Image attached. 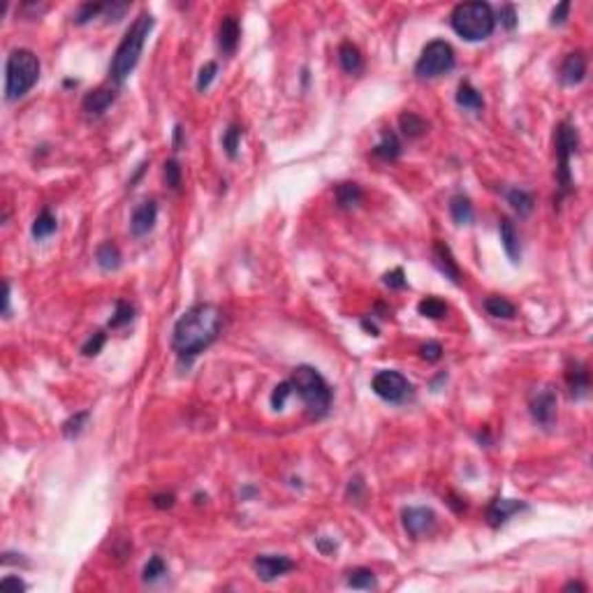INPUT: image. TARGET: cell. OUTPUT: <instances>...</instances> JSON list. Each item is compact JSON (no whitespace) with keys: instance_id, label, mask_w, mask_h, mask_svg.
Segmentation results:
<instances>
[{"instance_id":"obj_23","label":"cell","mask_w":593,"mask_h":593,"mask_svg":"<svg viewBox=\"0 0 593 593\" xmlns=\"http://www.w3.org/2000/svg\"><path fill=\"white\" fill-rule=\"evenodd\" d=\"M95 262H98L100 269L105 271H114L121 267V251L118 246L114 244V241H105V244L98 246V251H95Z\"/></svg>"},{"instance_id":"obj_32","label":"cell","mask_w":593,"mask_h":593,"mask_svg":"<svg viewBox=\"0 0 593 593\" xmlns=\"http://www.w3.org/2000/svg\"><path fill=\"white\" fill-rule=\"evenodd\" d=\"M241 137H244V127L232 123L227 127L225 132H222V149H225L227 158H237L239 156V144H241Z\"/></svg>"},{"instance_id":"obj_24","label":"cell","mask_w":593,"mask_h":593,"mask_svg":"<svg viewBox=\"0 0 593 593\" xmlns=\"http://www.w3.org/2000/svg\"><path fill=\"white\" fill-rule=\"evenodd\" d=\"M450 214L457 225H470L473 222V204L466 195H455L450 200Z\"/></svg>"},{"instance_id":"obj_18","label":"cell","mask_w":593,"mask_h":593,"mask_svg":"<svg viewBox=\"0 0 593 593\" xmlns=\"http://www.w3.org/2000/svg\"><path fill=\"white\" fill-rule=\"evenodd\" d=\"M499 234H501V244H503V251L510 258V262H519L521 258V246H519V234L514 229L512 220L510 218H501L499 222Z\"/></svg>"},{"instance_id":"obj_10","label":"cell","mask_w":593,"mask_h":593,"mask_svg":"<svg viewBox=\"0 0 593 593\" xmlns=\"http://www.w3.org/2000/svg\"><path fill=\"white\" fill-rule=\"evenodd\" d=\"M253 568L262 582H273V579H278L280 575L295 568V563L288 556H280V554H260L253 561Z\"/></svg>"},{"instance_id":"obj_3","label":"cell","mask_w":593,"mask_h":593,"mask_svg":"<svg viewBox=\"0 0 593 593\" xmlns=\"http://www.w3.org/2000/svg\"><path fill=\"white\" fill-rule=\"evenodd\" d=\"M290 382H292V394H297L304 401L311 417L318 419L327 415L331 406V387L322 378L320 371H315L313 366H297Z\"/></svg>"},{"instance_id":"obj_31","label":"cell","mask_w":593,"mask_h":593,"mask_svg":"<svg viewBox=\"0 0 593 593\" xmlns=\"http://www.w3.org/2000/svg\"><path fill=\"white\" fill-rule=\"evenodd\" d=\"M419 315L429 318V320H441V318L448 315V304L441 302L438 297H426L417 304Z\"/></svg>"},{"instance_id":"obj_22","label":"cell","mask_w":593,"mask_h":593,"mask_svg":"<svg viewBox=\"0 0 593 593\" xmlns=\"http://www.w3.org/2000/svg\"><path fill=\"white\" fill-rule=\"evenodd\" d=\"M457 105L461 107V110H468V112H482L484 110L482 95L473 84H470V81H461V84H459Z\"/></svg>"},{"instance_id":"obj_47","label":"cell","mask_w":593,"mask_h":593,"mask_svg":"<svg viewBox=\"0 0 593 593\" xmlns=\"http://www.w3.org/2000/svg\"><path fill=\"white\" fill-rule=\"evenodd\" d=\"M3 589H14V591H23L25 584L19 577H3Z\"/></svg>"},{"instance_id":"obj_38","label":"cell","mask_w":593,"mask_h":593,"mask_svg":"<svg viewBox=\"0 0 593 593\" xmlns=\"http://www.w3.org/2000/svg\"><path fill=\"white\" fill-rule=\"evenodd\" d=\"M102 12H105V5H102V3H84L79 10L74 12V23L84 25V23L91 21V19L102 14Z\"/></svg>"},{"instance_id":"obj_51","label":"cell","mask_w":593,"mask_h":593,"mask_svg":"<svg viewBox=\"0 0 593 593\" xmlns=\"http://www.w3.org/2000/svg\"><path fill=\"white\" fill-rule=\"evenodd\" d=\"M570 589H579V591H586V586H584V584H579V582H570V584H565V591H570Z\"/></svg>"},{"instance_id":"obj_8","label":"cell","mask_w":593,"mask_h":593,"mask_svg":"<svg viewBox=\"0 0 593 593\" xmlns=\"http://www.w3.org/2000/svg\"><path fill=\"white\" fill-rule=\"evenodd\" d=\"M371 390L378 394L382 401H390V404H404L410 399L413 385L406 380V375L399 371H378L371 380Z\"/></svg>"},{"instance_id":"obj_2","label":"cell","mask_w":593,"mask_h":593,"mask_svg":"<svg viewBox=\"0 0 593 593\" xmlns=\"http://www.w3.org/2000/svg\"><path fill=\"white\" fill-rule=\"evenodd\" d=\"M153 30V17L149 12H142L135 21L130 23V28L125 30L123 40L114 51V59H112V65H110V76L114 84H123L127 76L132 74V70L137 67L139 63V56L144 51V44L149 40Z\"/></svg>"},{"instance_id":"obj_49","label":"cell","mask_w":593,"mask_h":593,"mask_svg":"<svg viewBox=\"0 0 593 593\" xmlns=\"http://www.w3.org/2000/svg\"><path fill=\"white\" fill-rule=\"evenodd\" d=\"M181 142H183V127H181V125H174V142H171V146H174V149H178V146H181Z\"/></svg>"},{"instance_id":"obj_29","label":"cell","mask_w":593,"mask_h":593,"mask_svg":"<svg viewBox=\"0 0 593 593\" xmlns=\"http://www.w3.org/2000/svg\"><path fill=\"white\" fill-rule=\"evenodd\" d=\"M508 204H512V209H514V211H517L519 216H528V214L533 211L535 200H533L531 193H526V190L512 188V190H508Z\"/></svg>"},{"instance_id":"obj_44","label":"cell","mask_w":593,"mask_h":593,"mask_svg":"<svg viewBox=\"0 0 593 593\" xmlns=\"http://www.w3.org/2000/svg\"><path fill=\"white\" fill-rule=\"evenodd\" d=\"M501 23L506 25L508 30H512L514 25H517V12H514L512 5H506V8H501Z\"/></svg>"},{"instance_id":"obj_37","label":"cell","mask_w":593,"mask_h":593,"mask_svg":"<svg viewBox=\"0 0 593 593\" xmlns=\"http://www.w3.org/2000/svg\"><path fill=\"white\" fill-rule=\"evenodd\" d=\"M290 397H292V382L290 380L280 382V385L273 387V392H271V408L273 410H283Z\"/></svg>"},{"instance_id":"obj_39","label":"cell","mask_w":593,"mask_h":593,"mask_svg":"<svg viewBox=\"0 0 593 593\" xmlns=\"http://www.w3.org/2000/svg\"><path fill=\"white\" fill-rule=\"evenodd\" d=\"M216 74H218V63L209 61L207 65H204L200 70V76H197V91H207L209 86H211V81L216 79Z\"/></svg>"},{"instance_id":"obj_33","label":"cell","mask_w":593,"mask_h":593,"mask_svg":"<svg viewBox=\"0 0 593 593\" xmlns=\"http://www.w3.org/2000/svg\"><path fill=\"white\" fill-rule=\"evenodd\" d=\"M132 318H135V309L127 302H123V299H118L116 309H114V315L110 318V327L118 329V327H123V324H130Z\"/></svg>"},{"instance_id":"obj_34","label":"cell","mask_w":593,"mask_h":593,"mask_svg":"<svg viewBox=\"0 0 593 593\" xmlns=\"http://www.w3.org/2000/svg\"><path fill=\"white\" fill-rule=\"evenodd\" d=\"M142 575H144V582L153 584V582H158V579H163L165 575H167V565H165V561L160 556H153V559H149V563L144 565Z\"/></svg>"},{"instance_id":"obj_14","label":"cell","mask_w":593,"mask_h":593,"mask_svg":"<svg viewBox=\"0 0 593 593\" xmlns=\"http://www.w3.org/2000/svg\"><path fill=\"white\" fill-rule=\"evenodd\" d=\"M521 510H528L526 503L512 501V499H494L487 506V521L496 528V526L506 524V521L512 517V514L521 512Z\"/></svg>"},{"instance_id":"obj_45","label":"cell","mask_w":593,"mask_h":593,"mask_svg":"<svg viewBox=\"0 0 593 593\" xmlns=\"http://www.w3.org/2000/svg\"><path fill=\"white\" fill-rule=\"evenodd\" d=\"M568 12H570V3H568V0H565V3H561L559 8H554V12H552V25L563 23L565 17H568Z\"/></svg>"},{"instance_id":"obj_43","label":"cell","mask_w":593,"mask_h":593,"mask_svg":"<svg viewBox=\"0 0 593 593\" xmlns=\"http://www.w3.org/2000/svg\"><path fill=\"white\" fill-rule=\"evenodd\" d=\"M125 10H127V3H107L105 5L107 21H118V19L125 14Z\"/></svg>"},{"instance_id":"obj_25","label":"cell","mask_w":593,"mask_h":593,"mask_svg":"<svg viewBox=\"0 0 593 593\" xmlns=\"http://www.w3.org/2000/svg\"><path fill=\"white\" fill-rule=\"evenodd\" d=\"M334 195H336V204H339L341 209H355L357 204L362 202V188L353 181L339 183Z\"/></svg>"},{"instance_id":"obj_17","label":"cell","mask_w":593,"mask_h":593,"mask_svg":"<svg viewBox=\"0 0 593 593\" xmlns=\"http://www.w3.org/2000/svg\"><path fill=\"white\" fill-rule=\"evenodd\" d=\"M239 37H241V28L239 21L234 17H222L220 28H218V44L222 49V54L232 56L239 47Z\"/></svg>"},{"instance_id":"obj_50","label":"cell","mask_w":593,"mask_h":593,"mask_svg":"<svg viewBox=\"0 0 593 593\" xmlns=\"http://www.w3.org/2000/svg\"><path fill=\"white\" fill-rule=\"evenodd\" d=\"M144 169H146V163H142V165H139V167H137V171H135V176H132V178H130V186H135V183H137V178H139V176H142V174H144Z\"/></svg>"},{"instance_id":"obj_20","label":"cell","mask_w":593,"mask_h":593,"mask_svg":"<svg viewBox=\"0 0 593 593\" xmlns=\"http://www.w3.org/2000/svg\"><path fill=\"white\" fill-rule=\"evenodd\" d=\"M373 156L380 158V160H385V163L397 160V158L401 156V142H399L397 132H392V130L382 132L380 142L373 146Z\"/></svg>"},{"instance_id":"obj_11","label":"cell","mask_w":593,"mask_h":593,"mask_svg":"<svg viewBox=\"0 0 593 593\" xmlns=\"http://www.w3.org/2000/svg\"><path fill=\"white\" fill-rule=\"evenodd\" d=\"M556 392H554V387H545V390H540L535 397L531 399V415L538 424L543 426H552L554 417H556Z\"/></svg>"},{"instance_id":"obj_35","label":"cell","mask_w":593,"mask_h":593,"mask_svg":"<svg viewBox=\"0 0 593 593\" xmlns=\"http://www.w3.org/2000/svg\"><path fill=\"white\" fill-rule=\"evenodd\" d=\"M86 422H88V413L86 410L74 413V415L70 419H65V424H63V436H65V438H76L81 431H84Z\"/></svg>"},{"instance_id":"obj_6","label":"cell","mask_w":593,"mask_h":593,"mask_svg":"<svg viewBox=\"0 0 593 593\" xmlns=\"http://www.w3.org/2000/svg\"><path fill=\"white\" fill-rule=\"evenodd\" d=\"M457 56L450 42L445 40H433L422 49V56L415 63V74L419 79H436L455 70Z\"/></svg>"},{"instance_id":"obj_42","label":"cell","mask_w":593,"mask_h":593,"mask_svg":"<svg viewBox=\"0 0 593 593\" xmlns=\"http://www.w3.org/2000/svg\"><path fill=\"white\" fill-rule=\"evenodd\" d=\"M419 355H422V360L426 362H438L443 357V346L438 341H426L422 348H419Z\"/></svg>"},{"instance_id":"obj_13","label":"cell","mask_w":593,"mask_h":593,"mask_svg":"<svg viewBox=\"0 0 593 593\" xmlns=\"http://www.w3.org/2000/svg\"><path fill=\"white\" fill-rule=\"evenodd\" d=\"M584 76H586V56L582 51H572V54L565 56L563 63H561V70H559L561 84L577 86L584 81Z\"/></svg>"},{"instance_id":"obj_12","label":"cell","mask_w":593,"mask_h":593,"mask_svg":"<svg viewBox=\"0 0 593 593\" xmlns=\"http://www.w3.org/2000/svg\"><path fill=\"white\" fill-rule=\"evenodd\" d=\"M158 220V204L153 200H144L135 207L130 216V234L132 237H146Z\"/></svg>"},{"instance_id":"obj_41","label":"cell","mask_w":593,"mask_h":593,"mask_svg":"<svg viewBox=\"0 0 593 593\" xmlns=\"http://www.w3.org/2000/svg\"><path fill=\"white\" fill-rule=\"evenodd\" d=\"M382 283H385L390 290H404L406 285H408V280H406L404 269H399V267H397V269L387 271L385 276H382Z\"/></svg>"},{"instance_id":"obj_40","label":"cell","mask_w":593,"mask_h":593,"mask_svg":"<svg viewBox=\"0 0 593 593\" xmlns=\"http://www.w3.org/2000/svg\"><path fill=\"white\" fill-rule=\"evenodd\" d=\"M105 341H107V334L105 331H95V334L84 343V348H81V353H84L86 357H95L100 353L102 348H105Z\"/></svg>"},{"instance_id":"obj_36","label":"cell","mask_w":593,"mask_h":593,"mask_svg":"<svg viewBox=\"0 0 593 593\" xmlns=\"http://www.w3.org/2000/svg\"><path fill=\"white\" fill-rule=\"evenodd\" d=\"M163 174H165V183H167V186H169L171 190H178V188H181L183 171H181V165H178V160H174V158H171V160L165 163Z\"/></svg>"},{"instance_id":"obj_7","label":"cell","mask_w":593,"mask_h":593,"mask_svg":"<svg viewBox=\"0 0 593 593\" xmlns=\"http://www.w3.org/2000/svg\"><path fill=\"white\" fill-rule=\"evenodd\" d=\"M579 146V135L577 127L570 123H561L556 127V181H559V190L561 197L568 195L572 190V176H570V158L575 156Z\"/></svg>"},{"instance_id":"obj_19","label":"cell","mask_w":593,"mask_h":593,"mask_svg":"<svg viewBox=\"0 0 593 593\" xmlns=\"http://www.w3.org/2000/svg\"><path fill=\"white\" fill-rule=\"evenodd\" d=\"M565 382H568V390H570V397L575 399H582L586 397V392H589V371H586L584 364H579V362H572V364L568 366V371H565Z\"/></svg>"},{"instance_id":"obj_1","label":"cell","mask_w":593,"mask_h":593,"mask_svg":"<svg viewBox=\"0 0 593 593\" xmlns=\"http://www.w3.org/2000/svg\"><path fill=\"white\" fill-rule=\"evenodd\" d=\"M222 329V313L214 304H195L176 320L171 331V348L178 360L190 362L204 353L211 343L218 339Z\"/></svg>"},{"instance_id":"obj_16","label":"cell","mask_w":593,"mask_h":593,"mask_svg":"<svg viewBox=\"0 0 593 593\" xmlns=\"http://www.w3.org/2000/svg\"><path fill=\"white\" fill-rule=\"evenodd\" d=\"M114 100H116V91L110 86H102L88 93L84 102H81V107H84V112L91 114V116H100V114H105L114 105Z\"/></svg>"},{"instance_id":"obj_28","label":"cell","mask_w":593,"mask_h":593,"mask_svg":"<svg viewBox=\"0 0 593 593\" xmlns=\"http://www.w3.org/2000/svg\"><path fill=\"white\" fill-rule=\"evenodd\" d=\"M484 309H487L489 315L494 318H503V320H512L514 313H517V309H514L512 302H508L506 297H487V302H484Z\"/></svg>"},{"instance_id":"obj_26","label":"cell","mask_w":593,"mask_h":593,"mask_svg":"<svg viewBox=\"0 0 593 593\" xmlns=\"http://www.w3.org/2000/svg\"><path fill=\"white\" fill-rule=\"evenodd\" d=\"M399 127H401V132H404L408 139H417V137L424 135L429 125H426V121L422 116H417V114L404 112L399 116Z\"/></svg>"},{"instance_id":"obj_21","label":"cell","mask_w":593,"mask_h":593,"mask_svg":"<svg viewBox=\"0 0 593 593\" xmlns=\"http://www.w3.org/2000/svg\"><path fill=\"white\" fill-rule=\"evenodd\" d=\"M339 63L348 74H360L364 70V59L362 51L355 47L353 42H343L339 47Z\"/></svg>"},{"instance_id":"obj_46","label":"cell","mask_w":593,"mask_h":593,"mask_svg":"<svg viewBox=\"0 0 593 593\" xmlns=\"http://www.w3.org/2000/svg\"><path fill=\"white\" fill-rule=\"evenodd\" d=\"M151 503L158 510H169L171 506H174V494H156Z\"/></svg>"},{"instance_id":"obj_27","label":"cell","mask_w":593,"mask_h":593,"mask_svg":"<svg viewBox=\"0 0 593 593\" xmlns=\"http://www.w3.org/2000/svg\"><path fill=\"white\" fill-rule=\"evenodd\" d=\"M56 227H59V222H56V216L49 211V209H42L40 214H37V218L33 220V237L40 241V239H47L51 237V234L56 232Z\"/></svg>"},{"instance_id":"obj_30","label":"cell","mask_w":593,"mask_h":593,"mask_svg":"<svg viewBox=\"0 0 593 593\" xmlns=\"http://www.w3.org/2000/svg\"><path fill=\"white\" fill-rule=\"evenodd\" d=\"M348 586H353V589H362V591H371L378 586V582H375V575L368 568H355L348 572L346 577Z\"/></svg>"},{"instance_id":"obj_4","label":"cell","mask_w":593,"mask_h":593,"mask_svg":"<svg viewBox=\"0 0 593 593\" xmlns=\"http://www.w3.org/2000/svg\"><path fill=\"white\" fill-rule=\"evenodd\" d=\"M452 30L468 42L487 40L496 28V14L487 3H461L450 14Z\"/></svg>"},{"instance_id":"obj_48","label":"cell","mask_w":593,"mask_h":593,"mask_svg":"<svg viewBox=\"0 0 593 593\" xmlns=\"http://www.w3.org/2000/svg\"><path fill=\"white\" fill-rule=\"evenodd\" d=\"M10 299H12V288H10V280H5V295H3V315L5 318L10 315Z\"/></svg>"},{"instance_id":"obj_9","label":"cell","mask_w":593,"mask_h":593,"mask_svg":"<svg viewBox=\"0 0 593 593\" xmlns=\"http://www.w3.org/2000/svg\"><path fill=\"white\" fill-rule=\"evenodd\" d=\"M401 521L410 538H419L424 533H431L436 526V512L431 508H406L401 512Z\"/></svg>"},{"instance_id":"obj_5","label":"cell","mask_w":593,"mask_h":593,"mask_svg":"<svg viewBox=\"0 0 593 593\" xmlns=\"http://www.w3.org/2000/svg\"><path fill=\"white\" fill-rule=\"evenodd\" d=\"M40 79V59L30 49H14L5 63V100L23 98Z\"/></svg>"},{"instance_id":"obj_15","label":"cell","mask_w":593,"mask_h":593,"mask_svg":"<svg viewBox=\"0 0 593 593\" xmlns=\"http://www.w3.org/2000/svg\"><path fill=\"white\" fill-rule=\"evenodd\" d=\"M433 260H436V267L441 269V273H445V278H450L455 285H461V269H459L455 255H452L450 246L445 241H436L433 244Z\"/></svg>"}]
</instances>
